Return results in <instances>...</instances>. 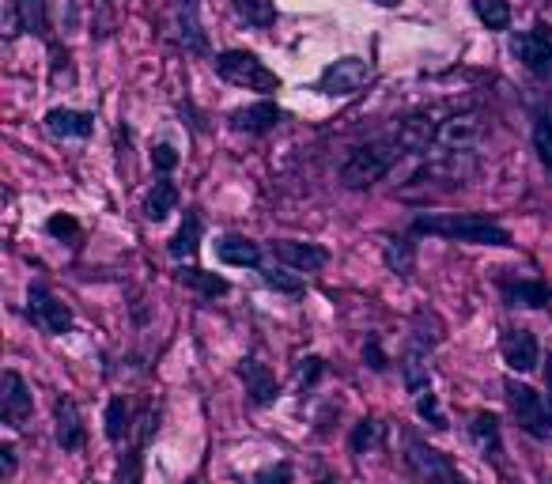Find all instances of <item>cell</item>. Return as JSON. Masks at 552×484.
I'll return each instance as SVG.
<instances>
[{"label":"cell","mask_w":552,"mask_h":484,"mask_svg":"<svg viewBox=\"0 0 552 484\" xmlns=\"http://www.w3.org/2000/svg\"><path fill=\"white\" fill-rule=\"evenodd\" d=\"M413 235H435L450 242H473V246H515L511 231L477 212H435V216H416Z\"/></svg>","instance_id":"obj_1"},{"label":"cell","mask_w":552,"mask_h":484,"mask_svg":"<svg viewBox=\"0 0 552 484\" xmlns=\"http://www.w3.org/2000/svg\"><path fill=\"white\" fill-rule=\"evenodd\" d=\"M401 156H409V152H405L394 137L375 140V144H363V148H356V152L345 159V167H341V182H345L348 190H367V186H375V182H382L386 174L394 171Z\"/></svg>","instance_id":"obj_2"},{"label":"cell","mask_w":552,"mask_h":484,"mask_svg":"<svg viewBox=\"0 0 552 484\" xmlns=\"http://www.w3.org/2000/svg\"><path fill=\"white\" fill-rule=\"evenodd\" d=\"M503 394H507V409H511L518 428L541 439V443H552V398L537 394L534 386L515 379L503 382Z\"/></svg>","instance_id":"obj_3"},{"label":"cell","mask_w":552,"mask_h":484,"mask_svg":"<svg viewBox=\"0 0 552 484\" xmlns=\"http://www.w3.org/2000/svg\"><path fill=\"white\" fill-rule=\"evenodd\" d=\"M401 450H405V466L413 469L420 484H462V473L439 447H432L424 435L405 432L401 435Z\"/></svg>","instance_id":"obj_4"},{"label":"cell","mask_w":552,"mask_h":484,"mask_svg":"<svg viewBox=\"0 0 552 484\" xmlns=\"http://www.w3.org/2000/svg\"><path fill=\"white\" fill-rule=\"evenodd\" d=\"M216 72H220V80L235 87H246V91H261V95H269L280 87L273 69H265V61H258V53L250 50H224L216 57Z\"/></svg>","instance_id":"obj_5"},{"label":"cell","mask_w":552,"mask_h":484,"mask_svg":"<svg viewBox=\"0 0 552 484\" xmlns=\"http://www.w3.org/2000/svg\"><path fill=\"white\" fill-rule=\"evenodd\" d=\"M371 61H363V57H341V61H333L322 69L318 76V91L329 95V99H348V95H360L363 87L371 84Z\"/></svg>","instance_id":"obj_6"},{"label":"cell","mask_w":552,"mask_h":484,"mask_svg":"<svg viewBox=\"0 0 552 484\" xmlns=\"http://www.w3.org/2000/svg\"><path fill=\"white\" fill-rule=\"evenodd\" d=\"M435 341H439V333H420V329H413V337H409V348H405V356H401V379L409 386V394L432 390Z\"/></svg>","instance_id":"obj_7"},{"label":"cell","mask_w":552,"mask_h":484,"mask_svg":"<svg viewBox=\"0 0 552 484\" xmlns=\"http://www.w3.org/2000/svg\"><path fill=\"white\" fill-rule=\"evenodd\" d=\"M27 318H31V326L42 329V333H50V337H65L72 329L69 303H61L46 284H35V288L27 292Z\"/></svg>","instance_id":"obj_8"},{"label":"cell","mask_w":552,"mask_h":484,"mask_svg":"<svg viewBox=\"0 0 552 484\" xmlns=\"http://www.w3.org/2000/svg\"><path fill=\"white\" fill-rule=\"evenodd\" d=\"M35 413V398H31V386L23 382L19 371H4L0 375V416H4V424L19 432V428H27V420Z\"/></svg>","instance_id":"obj_9"},{"label":"cell","mask_w":552,"mask_h":484,"mask_svg":"<svg viewBox=\"0 0 552 484\" xmlns=\"http://www.w3.org/2000/svg\"><path fill=\"white\" fill-rule=\"evenodd\" d=\"M511 53L526 65L530 72H549L552 69V27L537 23L534 31H522L511 38Z\"/></svg>","instance_id":"obj_10"},{"label":"cell","mask_w":552,"mask_h":484,"mask_svg":"<svg viewBox=\"0 0 552 484\" xmlns=\"http://www.w3.org/2000/svg\"><path fill=\"white\" fill-rule=\"evenodd\" d=\"M500 356L515 375H530L541 360V348L530 329H503L500 333Z\"/></svg>","instance_id":"obj_11"},{"label":"cell","mask_w":552,"mask_h":484,"mask_svg":"<svg viewBox=\"0 0 552 484\" xmlns=\"http://www.w3.org/2000/svg\"><path fill=\"white\" fill-rule=\"evenodd\" d=\"M53 435H57V447L65 454H76L84 450V416H80V405L72 398H57L53 401Z\"/></svg>","instance_id":"obj_12"},{"label":"cell","mask_w":552,"mask_h":484,"mask_svg":"<svg viewBox=\"0 0 552 484\" xmlns=\"http://www.w3.org/2000/svg\"><path fill=\"white\" fill-rule=\"evenodd\" d=\"M235 375L242 379V386H246V394H250L254 405H273V401L280 398V382L273 379V371H269L258 356H242L239 367H235Z\"/></svg>","instance_id":"obj_13"},{"label":"cell","mask_w":552,"mask_h":484,"mask_svg":"<svg viewBox=\"0 0 552 484\" xmlns=\"http://www.w3.org/2000/svg\"><path fill=\"white\" fill-rule=\"evenodd\" d=\"M477 137H481V118H477V114H450V118L439 125L435 148H439V152H473Z\"/></svg>","instance_id":"obj_14"},{"label":"cell","mask_w":552,"mask_h":484,"mask_svg":"<svg viewBox=\"0 0 552 484\" xmlns=\"http://www.w3.org/2000/svg\"><path fill=\"white\" fill-rule=\"evenodd\" d=\"M435 137H439V125L432 121V114H409L394 129V140L409 156H424L428 148H435Z\"/></svg>","instance_id":"obj_15"},{"label":"cell","mask_w":552,"mask_h":484,"mask_svg":"<svg viewBox=\"0 0 552 484\" xmlns=\"http://www.w3.org/2000/svg\"><path fill=\"white\" fill-rule=\"evenodd\" d=\"M273 254L280 258V265H288L295 273H318V269H326V261H329V254L322 246H314V242H295V239H276Z\"/></svg>","instance_id":"obj_16"},{"label":"cell","mask_w":552,"mask_h":484,"mask_svg":"<svg viewBox=\"0 0 552 484\" xmlns=\"http://www.w3.org/2000/svg\"><path fill=\"white\" fill-rule=\"evenodd\" d=\"M500 292L507 307H522V311H541L552 303V288L545 280H503Z\"/></svg>","instance_id":"obj_17"},{"label":"cell","mask_w":552,"mask_h":484,"mask_svg":"<svg viewBox=\"0 0 552 484\" xmlns=\"http://www.w3.org/2000/svg\"><path fill=\"white\" fill-rule=\"evenodd\" d=\"M46 129H50L53 137H91L95 133V121L91 114L84 110H69V106H53L50 114H46Z\"/></svg>","instance_id":"obj_18"},{"label":"cell","mask_w":552,"mask_h":484,"mask_svg":"<svg viewBox=\"0 0 552 484\" xmlns=\"http://www.w3.org/2000/svg\"><path fill=\"white\" fill-rule=\"evenodd\" d=\"M178 38L182 46L190 53H208V42H205V27H201V4L197 0H182L178 4Z\"/></svg>","instance_id":"obj_19"},{"label":"cell","mask_w":552,"mask_h":484,"mask_svg":"<svg viewBox=\"0 0 552 484\" xmlns=\"http://www.w3.org/2000/svg\"><path fill=\"white\" fill-rule=\"evenodd\" d=\"M276 121H280L276 103L261 99V103H254V106L235 110V114H231V129H239V133H269Z\"/></svg>","instance_id":"obj_20"},{"label":"cell","mask_w":552,"mask_h":484,"mask_svg":"<svg viewBox=\"0 0 552 484\" xmlns=\"http://www.w3.org/2000/svg\"><path fill=\"white\" fill-rule=\"evenodd\" d=\"M216 254L224 265H239V269H258L261 265V246L254 239H242V235H224L216 242Z\"/></svg>","instance_id":"obj_21"},{"label":"cell","mask_w":552,"mask_h":484,"mask_svg":"<svg viewBox=\"0 0 552 484\" xmlns=\"http://www.w3.org/2000/svg\"><path fill=\"white\" fill-rule=\"evenodd\" d=\"M201 235H205V224H201V216H197V208H190L186 216H182V227L174 231L171 239V258L174 261H190L197 254V246H201Z\"/></svg>","instance_id":"obj_22"},{"label":"cell","mask_w":552,"mask_h":484,"mask_svg":"<svg viewBox=\"0 0 552 484\" xmlns=\"http://www.w3.org/2000/svg\"><path fill=\"white\" fill-rule=\"evenodd\" d=\"M469 432H473V439H477V447L500 466V420H496V413H477L473 420H469Z\"/></svg>","instance_id":"obj_23"},{"label":"cell","mask_w":552,"mask_h":484,"mask_svg":"<svg viewBox=\"0 0 552 484\" xmlns=\"http://www.w3.org/2000/svg\"><path fill=\"white\" fill-rule=\"evenodd\" d=\"M174 208H178V190H174V182L159 178L156 186H152V193H148V201H144V216L152 224H163Z\"/></svg>","instance_id":"obj_24"},{"label":"cell","mask_w":552,"mask_h":484,"mask_svg":"<svg viewBox=\"0 0 552 484\" xmlns=\"http://www.w3.org/2000/svg\"><path fill=\"white\" fill-rule=\"evenodd\" d=\"M178 280L182 284H190L193 292H201L205 299H220V295L231 292V284L224 277H216V273H205V269H197V265H186V269H178Z\"/></svg>","instance_id":"obj_25"},{"label":"cell","mask_w":552,"mask_h":484,"mask_svg":"<svg viewBox=\"0 0 552 484\" xmlns=\"http://www.w3.org/2000/svg\"><path fill=\"white\" fill-rule=\"evenodd\" d=\"M106 439L110 443H121V439H129V432H133V416H129V405L121 398H110L106 401Z\"/></svg>","instance_id":"obj_26"},{"label":"cell","mask_w":552,"mask_h":484,"mask_svg":"<svg viewBox=\"0 0 552 484\" xmlns=\"http://www.w3.org/2000/svg\"><path fill=\"white\" fill-rule=\"evenodd\" d=\"M386 265L397 277H413L416 269V246L409 239H390L386 242Z\"/></svg>","instance_id":"obj_27"},{"label":"cell","mask_w":552,"mask_h":484,"mask_svg":"<svg viewBox=\"0 0 552 484\" xmlns=\"http://www.w3.org/2000/svg\"><path fill=\"white\" fill-rule=\"evenodd\" d=\"M382 435H386V424L375 420V416H367V420L356 424V432H352V439H348V447H352V454H367V450L379 447Z\"/></svg>","instance_id":"obj_28"},{"label":"cell","mask_w":552,"mask_h":484,"mask_svg":"<svg viewBox=\"0 0 552 484\" xmlns=\"http://www.w3.org/2000/svg\"><path fill=\"white\" fill-rule=\"evenodd\" d=\"M144 439H137L133 447L125 450V458L118 462V481L114 484H144Z\"/></svg>","instance_id":"obj_29"},{"label":"cell","mask_w":552,"mask_h":484,"mask_svg":"<svg viewBox=\"0 0 552 484\" xmlns=\"http://www.w3.org/2000/svg\"><path fill=\"white\" fill-rule=\"evenodd\" d=\"M473 8H477V16L488 31H507V23H511V4L507 0H473Z\"/></svg>","instance_id":"obj_30"},{"label":"cell","mask_w":552,"mask_h":484,"mask_svg":"<svg viewBox=\"0 0 552 484\" xmlns=\"http://www.w3.org/2000/svg\"><path fill=\"white\" fill-rule=\"evenodd\" d=\"M261 280H265L273 292H284V295H303V292H307L303 277H299L295 269H288V265H284V269H265V273H261Z\"/></svg>","instance_id":"obj_31"},{"label":"cell","mask_w":552,"mask_h":484,"mask_svg":"<svg viewBox=\"0 0 552 484\" xmlns=\"http://www.w3.org/2000/svg\"><path fill=\"white\" fill-rule=\"evenodd\" d=\"M19 8V19H23V31L31 35H46V0H16Z\"/></svg>","instance_id":"obj_32"},{"label":"cell","mask_w":552,"mask_h":484,"mask_svg":"<svg viewBox=\"0 0 552 484\" xmlns=\"http://www.w3.org/2000/svg\"><path fill=\"white\" fill-rule=\"evenodd\" d=\"M534 152L545 167H552V118L549 114H541V118L534 121Z\"/></svg>","instance_id":"obj_33"},{"label":"cell","mask_w":552,"mask_h":484,"mask_svg":"<svg viewBox=\"0 0 552 484\" xmlns=\"http://www.w3.org/2000/svg\"><path fill=\"white\" fill-rule=\"evenodd\" d=\"M235 8H239V16L246 23H254V27H265V23H273L276 12L269 4H261V0H235Z\"/></svg>","instance_id":"obj_34"},{"label":"cell","mask_w":552,"mask_h":484,"mask_svg":"<svg viewBox=\"0 0 552 484\" xmlns=\"http://www.w3.org/2000/svg\"><path fill=\"white\" fill-rule=\"evenodd\" d=\"M322 371H326V363H322V356H307L303 360V367H299V379H295V390H299V398L311 390L314 382L322 379Z\"/></svg>","instance_id":"obj_35"},{"label":"cell","mask_w":552,"mask_h":484,"mask_svg":"<svg viewBox=\"0 0 552 484\" xmlns=\"http://www.w3.org/2000/svg\"><path fill=\"white\" fill-rule=\"evenodd\" d=\"M416 413H420V420H428L432 428H447V420H443V413H439V398H435L432 390L416 394Z\"/></svg>","instance_id":"obj_36"},{"label":"cell","mask_w":552,"mask_h":484,"mask_svg":"<svg viewBox=\"0 0 552 484\" xmlns=\"http://www.w3.org/2000/svg\"><path fill=\"white\" fill-rule=\"evenodd\" d=\"M363 363L371 367V371H386V352H382V345H379V333H371L367 341H363Z\"/></svg>","instance_id":"obj_37"},{"label":"cell","mask_w":552,"mask_h":484,"mask_svg":"<svg viewBox=\"0 0 552 484\" xmlns=\"http://www.w3.org/2000/svg\"><path fill=\"white\" fill-rule=\"evenodd\" d=\"M46 231L57 235V239H80V227H76L72 216H50V220H46Z\"/></svg>","instance_id":"obj_38"},{"label":"cell","mask_w":552,"mask_h":484,"mask_svg":"<svg viewBox=\"0 0 552 484\" xmlns=\"http://www.w3.org/2000/svg\"><path fill=\"white\" fill-rule=\"evenodd\" d=\"M258 484H292V466L288 462H276V466L261 469Z\"/></svg>","instance_id":"obj_39"},{"label":"cell","mask_w":552,"mask_h":484,"mask_svg":"<svg viewBox=\"0 0 552 484\" xmlns=\"http://www.w3.org/2000/svg\"><path fill=\"white\" fill-rule=\"evenodd\" d=\"M152 163H156V171H174V167H178V152H174L171 144H156V148H152Z\"/></svg>","instance_id":"obj_40"},{"label":"cell","mask_w":552,"mask_h":484,"mask_svg":"<svg viewBox=\"0 0 552 484\" xmlns=\"http://www.w3.org/2000/svg\"><path fill=\"white\" fill-rule=\"evenodd\" d=\"M0 458H4V477H12V473H16V447L4 443V447H0Z\"/></svg>","instance_id":"obj_41"},{"label":"cell","mask_w":552,"mask_h":484,"mask_svg":"<svg viewBox=\"0 0 552 484\" xmlns=\"http://www.w3.org/2000/svg\"><path fill=\"white\" fill-rule=\"evenodd\" d=\"M545 382H549V394H552V348H549V360H545Z\"/></svg>","instance_id":"obj_42"},{"label":"cell","mask_w":552,"mask_h":484,"mask_svg":"<svg viewBox=\"0 0 552 484\" xmlns=\"http://www.w3.org/2000/svg\"><path fill=\"white\" fill-rule=\"evenodd\" d=\"M375 4H386V8H394V4H401V0H375Z\"/></svg>","instance_id":"obj_43"}]
</instances>
